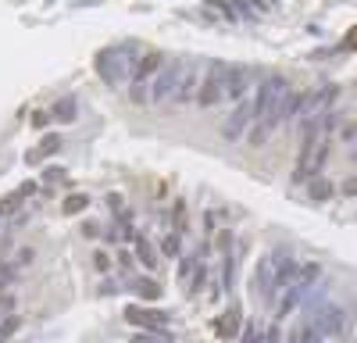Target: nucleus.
Instances as JSON below:
<instances>
[{
	"label": "nucleus",
	"mask_w": 357,
	"mask_h": 343,
	"mask_svg": "<svg viewBox=\"0 0 357 343\" xmlns=\"http://www.w3.org/2000/svg\"><path fill=\"white\" fill-rule=\"evenodd\" d=\"M139 65H143V54L132 43H118L97 54V75L107 86H132L139 75Z\"/></svg>",
	"instance_id": "1"
},
{
	"label": "nucleus",
	"mask_w": 357,
	"mask_h": 343,
	"mask_svg": "<svg viewBox=\"0 0 357 343\" xmlns=\"http://www.w3.org/2000/svg\"><path fill=\"white\" fill-rule=\"evenodd\" d=\"M289 257V250H282V247H275V250H268L264 257H257V268H254V286H250V294H254V300H264V304H272L275 297H279V268H282V261Z\"/></svg>",
	"instance_id": "2"
},
{
	"label": "nucleus",
	"mask_w": 357,
	"mask_h": 343,
	"mask_svg": "<svg viewBox=\"0 0 357 343\" xmlns=\"http://www.w3.org/2000/svg\"><path fill=\"white\" fill-rule=\"evenodd\" d=\"M286 93H289V82L282 75H264L261 86H257V93L250 97L254 100V125H264L268 119H272V111L282 104Z\"/></svg>",
	"instance_id": "3"
},
{
	"label": "nucleus",
	"mask_w": 357,
	"mask_h": 343,
	"mask_svg": "<svg viewBox=\"0 0 357 343\" xmlns=\"http://www.w3.org/2000/svg\"><path fill=\"white\" fill-rule=\"evenodd\" d=\"M229 75H232V65H225V61H211V65H207L197 104L200 107H218L225 100V93H229Z\"/></svg>",
	"instance_id": "4"
},
{
	"label": "nucleus",
	"mask_w": 357,
	"mask_h": 343,
	"mask_svg": "<svg viewBox=\"0 0 357 343\" xmlns=\"http://www.w3.org/2000/svg\"><path fill=\"white\" fill-rule=\"evenodd\" d=\"M200 82H204V68L197 57H183L178 61V90H175V104H193L200 97Z\"/></svg>",
	"instance_id": "5"
},
{
	"label": "nucleus",
	"mask_w": 357,
	"mask_h": 343,
	"mask_svg": "<svg viewBox=\"0 0 357 343\" xmlns=\"http://www.w3.org/2000/svg\"><path fill=\"white\" fill-rule=\"evenodd\" d=\"M178 90V61H165L154 75H151V104L172 100Z\"/></svg>",
	"instance_id": "6"
},
{
	"label": "nucleus",
	"mask_w": 357,
	"mask_h": 343,
	"mask_svg": "<svg viewBox=\"0 0 357 343\" xmlns=\"http://www.w3.org/2000/svg\"><path fill=\"white\" fill-rule=\"evenodd\" d=\"M126 319H129L136 329H143V333H154V336L168 340V333H165L168 314H165V311H158V307H139V304H132V307L126 311Z\"/></svg>",
	"instance_id": "7"
},
{
	"label": "nucleus",
	"mask_w": 357,
	"mask_h": 343,
	"mask_svg": "<svg viewBox=\"0 0 357 343\" xmlns=\"http://www.w3.org/2000/svg\"><path fill=\"white\" fill-rule=\"evenodd\" d=\"M247 125H254V100L250 97H243L240 104L232 107V114H229L225 125H222V136L225 139H240L247 132Z\"/></svg>",
	"instance_id": "8"
},
{
	"label": "nucleus",
	"mask_w": 357,
	"mask_h": 343,
	"mask_svg": "<svg viewBox=\"0 0 357 343\" xmlns=\"http://www.w3.org/2000/svg\"><path fill=\"white\" fill-rule=\"evenodd\" d=\"M343 326H347V311L336 307V304H325V307L314 314V329H318L321 336H340Z\"/></svg>",
	"instance_id": "9"
},
{
	"label": "nucleus",
	"mask_w": 357,
	"mask_h": 343,
	"mask_svg": "<svg viewBox=\"0 0 357 343\" xmlns=\"http://www.w3.org/2000/svg\"><path fill=\"white\" fill-rule=\"evenodd\" d=\"M247 86H250V75H247L243 68H236V65H232V75H229V93H225V100H236V104H240V100L247 97Z\"/></svg>",
	"instance_id": "10"
},
{
	"label": "nucleus",
	"mask_w": 357,
	"mask_h": 343,
	"mask_svg": "<svg viewBox=\"0 0 357 343\" xmlns=\"http://www.w3.org/2000/svg\"><path fill=\"white\" fill-rule=\"evenodd\" d=\"M307 297V286H301V282H293V286H286V294L279 297V319H286V314L296 307V304H301Z\"/></svg>",
	"instance_id": "11"
},
{
	"label": "nucleus",
	"mask_w": 357,
	"mask_h": 343,
	"mask_svg": "<svg viewBox=\"0 0 357 343\" xmlns=\"http://www.w3.org/2000/svg\"><path fill=\"white\" fill-rule=\"evenodd\" d=\"M57 151H61V136H54V132H50V136L40 139V147H36V151H29V154H25V161H29V165H36V161H43V158H50V154H57Z\"/></svg>",
	"instance_id": "12"
},
{
	"label": "nucleus",
	"mask_w": 357,
	"mask_h": 343,
	"mask_svg": "<svg viewBox=\"0 0 357 343\" xmlns=\"http://www.w3.org/2000/svg\"><path fill=\"white\" fill-rule=\"evenodd\" d=\"M75 111H79L75 97H61V100L50 107V119H57V122H75Z\"/></svg>",
	"instance_id": "13"
},
{
	"label": "nucleus",
	"mask_w": 357,
	"mask_h": 343,
	"mask_svg": "<svg viewBox=\"0 0 357 343\" xmlns=\"http://www.w3.org/2000/svg\"><path fill=\"white\" fill-rule=\"evenodd\" d=\"M240 333V307H229L218 322V336H236Z\"/></svg>",
	"instance_id": "14"
},
{
	"label": "nucleus",
	"mask_w": 357,
	"mask_h": 343,
	"mask_svg": "<svg viewBox=\"0 0 357 343\" xmlns=\"http://www.w3.org/2000/svg\"><path fill=\"white\" fill-rule=\"evenodd\" d=\"M136 261H143V268H154V265H158V254H154L151 240L136 236Z\"/></svg>",
	"instance_id": "15"
},
{
	"label": "nucleus",
	"mask_w": 357,
	"mask_h": 343,
	"mask_svg": "<svg viewBox=\"0 0 357 343\" xmlns=\"http://www.w3.org/2000/svg\"><path fill=\"white\" fill-rule=\"evenodd\" d=\"M333 193H336V186H333L329 179H321V176H318V179L311 183V200H314V204H325V200H329Z\"/></svg>",
	"instance_id": "16"
},
{
	"label": "nucleus",
	"mask_w": 357,
	"mask_h": 343,
	"mask_svg": "<svg viewBox=\"0 0 357 343\" xmlns=\"http://www.w3.org/2000/svg\"><path fill=\"white\" fill-rule=\"evenodd\" d=\"M197 265H200V254H183V257H178V282H190Z\"/></svg>",
	"instance_id": "17"
},
{
	"label": "nucleus",
	"mask_w": 357,
	"mask_h": 343,
	"mask_svg": "<svg viewBox=\"0 0 357 343\" xmlns=\"http://www.w3.org/2000/svg\"><path fill=\"white\" fill-rule=\"evenodd\" d=\"M132 290H136V297H143V300H158V297H161V286H158L154 279H136Z\"/></svg>",
	"instance_id": "18"
},
{
	"label": "nucleus",
	"mask_w": 357,
	"mask_h": 343,
	"mask_svg": "<svg viewBox=\"0 0 357 343\" xmlns=\"http://www.w3.org/2000/svg\"><path fill=\"white\" fill-rule=\"evenodd\" d=\"M129 97H132V104H151V79H136L129 86Z\"/></svg>",
	"instance_id": "19"
},
{
	"label": "nucleus",
	"mask_w": 357,
	"mask_h": 343,
	"mask_svg": "<svg viewBox=\"0 0 357 343\" xmlns=\"http://www.w3.org/2000/svg\"><path fill=\"white\" fill-rule=\"evenodd\" d=\"M161 250H165V257H183V233H168L161 240Z\"/></svg>",
	"instance_id": "20"
},
{
	"label": "nucleus",
	"mask_w": 357,
	"mask_h": 343,
	"mask_svg": "<svg viewBox=\"0 0 357 343\" xmlns=\"http://www.w3.org/2000/svg\"><path fill=\"white\" fill-rule=\"evenodd\" d=\"M86 208H89V197H86V193H72V197L65 200L61 211H65V215H79V211H86Z\"/></svg>",
	"instance_id": "21"
},
{
	"label": "nucleus",
	"mask_w": 357,
	"mask_h": 343,
	"mask_svg": "<svg viewBox=\"0 0 357 343\" xmlns=\"http://www.w3.org/2000/svg\"><path fill=\"white\" fill-rule=\"evenodd\" d=\"M204 282H207V265L200 261V265H197V272H193V279L186 282V294H190V297H197V294H200V286H204Z\"/></svg>",
	"instance_id": "22"
},
{
	"label": "nucleus",
	"mask_w": 357,
	"mask_h": 343,
	"mask_svg": "<svg viewBox=\"0 0 357 343\" xmlns=\"http://www.w3.org/2000/svg\"><path fill=\"white\" fill-rule=\"evenodd\" d=\"M18 329H22V319H18V314H8V319L0 322V343H8Z\"/></svg>",
	"instance_id": "23"
},
{
	"label": "nucleus",
	"mask_w": 357,
	"mask_h": 343,
	"mask_svg": "<svg viewBox=\"0 0 357 343\" xmlns=\"http://www.w3.org/2000/svg\"><path fill=\"white\" fill-rule=\"evenodd\" d=\"M222 257H225V265H222V286L229 290V286H232V272H236V257L232 254H222Z\"/></svg>",
	"instance_id": "24"
},
{
	"label": "nucleus",
	"mask_w": 357,
	"mask_h": 343,
	"mask_svg": "<svg viewBox=\"0 0 357 343\" xmlns=\"http://www.w3.org/2000/svg\"><path fill=\"white\" fill-rule=\"evenodd\" d=\"M18 204H22V197H18V193H8L4 200H0V215H11V211H18Z\"/></svg>",
	"instance_id": "25"
},
{
	"label": "nucleus",
	"mask_w": 357,
	"mask_h": 343,
	"mask_svg": "<svg viewBox=\"0 0 357 343\" xmlns=\"http://www.w3.org/2000/svg\"><path fill=\"white\" fill-rule=\"evenodd\" d=\"M261 343H282V329H279V326L261 329Z\"/></svg>",
	"instance_id": "26"
},
{
	"label": "nucleus",
	"mask_w": 357,
	"mask_h": 343,
	"mask_svg": "<svg viewBox=\"0 0 357 343\" xmlns=\"http://www.w3.org/2000/svg\"><path fill=\"white\" fill-rule=\"evenodd\" d=\"M311 336H314V326H301L289 336V343H311Z\"/></svg>",
	"instance_id": "27"
},
{
	"label": "nucleus",
	"mask_w": 357,
	"mask_h": 343,
	"mask_svg": "<svg viewBox=\"0 0 357 343\" xmlns=\"http://www.w3.org/2000/svg\"><path fill=\"white\" fill-rule=\"evenodd\" d=\"M240 343H261V329L257 326H247L243 336H240Z\"/></svg>",
	"instance_id": "28"
},
{
	"label": "nucleus",
	"mask_w": 357,
	"mask_h": 343,
	"mask_svg": "<svg viewBox=\"0 0 357 343\" xmlns=\"http://www.w3.org/2000/svg\"><path fill=\"white\" fill-rule=\"evenodd\" d=\"M33 257H36V254H33V250H18V257H15V268H18V272H22V268H25V265H33Z\"/></svg>",
	"instance_id": "29"
},
{
	"label": "nucleus",
	"mask_w": 357,
	"mask_h": 343,
	"mask_svg": "<svg viewBox=\"0 0 357 343\" xmlns=\"http://www.w3.org/2000/svg\"><path fill=\"white\" fill-rule=\"evenodd\" d=\"M15 193H18L22 200H25V197H33V193H36V183H22V186H18Z\"/></svg>",
	"instance_id": "30"
},
{
	"label": "nucleus",
	"mask_w": 357,
	"mask_h": 343,
	"mask_svg": "<svg viewBox=\"0 0 357 343\" xmlns=\"http://www.w3.org/2000/svg\"><path fill=\"white\" fill-rule=\"evenodd\" d=\"M47 122H50V111H36V114H33V125H40V129H43Z\"/></svg>",
	"instance_id": "31"
},
{
	"label": "nucleus",
	"mask_w": 357,
	"mask_h": 343,
	"mask_svg": "<svg viewBox=\"0 0 357 343\" xmlns=\"http://www.w3.org/2000/svg\"><path fill=\"white\" fill-rule=\"evenodd\" d=\"M61 176H65L61 168H47V172H43V183H54V179H61Z\"/></svg>",
	"instance_id": "32"
},
{
	"label": "nucleus",
	"mask_w": 357,
	"mask_h": 343,
	"mask_svg": "<svg viewBox=\"0 0 357 343\" xmlns=\"http://www.w3.org/2000/svg\"><path fill=\"white\" fill-rule=\"evenodd\" d=\"M158 340H161V336H154V333H139L132 343H158Z\"/></svg>",
	"instance_id": "33"
},
{
	"label": "nucleus",
	"mask_w": 357,
	"mask_h": 343,
	"mask_svg": "<svg viewBox=\"0 0 357 343\" xmlns=\"http://www.w3.org/2000/svg\"><path fill=\"white\" fill-rule=\"evenodd\" d=\"M107 204H111V211H122V197L111 193V197H107Z\"/></svg>",
	"instance_id": "34"
},
{
	"label": "nucleus",
	"mask_w": 357,
	"mask_h": 343,
	"mask_svg": "<svg viewBox=\"0 0 357 343\" xmlns=\"http://www.w3.org/2000/svg\"><path fill=\"white\" fill-rule=\"evenodd\" d=\"M107 265H111V261H107V254H97V268H100V272H107Z\"/></svg>",
	"instance_id": "35"
},
{
	"label": "nucleus",
	"mask_w": 357,
	"mask_h": 343,
	"mask_svg": "<svg viewBox=\"0 0 357 343\" xmlns=\"http://www.w3.org/2000/svg\"><path fill=\"white\" fill-rule=\"evenodd\" d=\"M311 343H321V333H318V329H314V336H311Z\"/></svg>",
	"instance_id": "36"
},
{
	"label": "nucleus",
	"mask_w": 357,
	"mask_h": 343,
	"mask_svg": "<svg viewBox=\"0 0 357 343\" xmlns=\"http://www.w3.org/2000/svg\"><path fill=\"white\" fill-rule=\"evenodd\" d=\"M354 158H357V151H354Z\"/></svg>",
	"instance_id": "37"
},
{
	"label": "nucleus",
	"mask_w": 357,
	"mask_h": 343,
	"mask_svg": "<svg viewBox=\"0 0 357 343\" xmlns=\"http://www.w3.org/2000/svg\"><path fill=\"white\" fill-rule=\"evenodd\" d=\"M354 343H357V340H354Z\"/></svg>",
	"instance_id": "38"
}]
</instances>
